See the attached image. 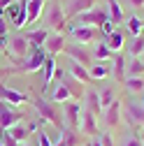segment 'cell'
<instances>
[{
    "mask_svg": "<svg viewBox=\"0 0 144 146\" xmlns=\"http://www.w3.org/2000/svg\"><path fill=\"white\" fill-rule=\"evenodd\" d=\"M30 51V42L23 37V35H14V37L7 40V53L9 56H19V58H26Z\"/></svg>",
    "mask_w": 144,
    "mask_h": 146,
    "instance_id": "cell-8",
    "label": "cell"
},
{
    "mask_svg": "<svg viewBox=\"0 0 144 146\" xmlns=\"http://www.w3.org/2000/svg\"><path fill=\"white\" fill-rule=\"evenodd\" d=\"M125 74L128 77H142L144 74V60L142 58H130V63L125 65Z\"/></svg>",
    "mask_w": 144,
    "mask_h": 146,
    "instance_id": "cell-27",
    "label": "cell"
},
{
    "mask_svg": "<svg viewBox=\"0 0 144 146\" xmlns=\"http://www.w3.org/2000/svg\"><path fill=\"white\" fill-rule=\"evenodd\" d=\"M81 130H84L88 137H95V135H98V116L91 114V111H84V114H81Z\"/></svg>",
    "mask_w": 144,
    "mask_h": 146,
    "instance_id": "cell-17",
    "label": "cell"
},
{
    "mask_svg": "<svg viewBox=\"0 0 144 146\" xmlns=\"http://www.w3.org/2000/svg\"><path fill=\"white\" fill-rule=\"evenodd\" d=\"M63 53L70 58V60H75V63H79V65H84L86 70L91 67V53H88L81 44H72V46H67L65 44V49H63Z\"/></svg>",
    "mask_w": 144,
    "mask_h": 146,
    "instance_id": "cell-7",
    "label": "cell"
},
{
    "mask_svg": "<svg viewBox=\"0 0 144 146\" xmlns=\"http://www.w3.org/2000/svg\"><path fill=\"white\" fill-rule=\"evenodd\" d=\"M3 9H0V49L3 46H7V23H5V19H3Z\"/></svg>",
    "mask_w": 144,
    "mask_h": 146,
    "instance_id": "cell-35",
    "label": "cell"
},
{
    "mask_svg": "<svg viewBox=\"0 0 144 146\" xmlns=\"http://www.w3.org/2000/svg\"><path fill=\"white\" fill-rule=\"evenodd\" d=\"M142 107H144V104H142Z\"/></svg>",
    "mask_w": 144,
    "mask_h": 146,
    "instance_id": "cell-48",
    "label": "cell"
},
{
    "mask_svg": "<svg viewBox=\"0 0 144 146\" xmlns=\"http://www.w3.org/2000/svg\"><path fill=\"white\" fill-rule=\"evenodd\" d=\"M67 100H72L70 90H67L63 84H58V86H56V90L51 93V102H53V104H65Z\"/></svg>",
    "mask_w": 144,
    "mask_h": 146,
    "instance_id": "cell-26",
    "label": "cell"
},
{
    "mask_svg": "<svg viewBox=\"0 0 144 146\" xmlns=\"http://www.w3.org/2000/svg\"><path fill=\"white\" fill-rule=\"evenodd\" d=\"M123 146H144V141H142L137 135H133V137H128V139L123 141Z\"/></svg>",
    "mask_w": 144,
    "mask_h": 146,
    "instance_id": "cell-38",
    "label": "cell"
},
{
    "mask_svg": "<svg viewBox=\"0 0 144 146\" xmlns=\"http://www.w3.org/2000/svg\"><path fill=\"white\" fill-rule=\"evenodd\" d=\"M105 42H107V46H109V51H112V53H119V51L123 49V44H125V37H123V33H119V30H116V33H112Z\"/></svg>",
    "mask_w": 144,
    "mask_h": 146,
    "instance_id": "cell-23",
    "label": "cell"
},
{
    "mask_svg": "<svg viewBox=\"0 0 144 146\" xmlns=\"http://www.w3.org/2000/svg\"><path fill=\"white\" fill-rule=\"evenodd\" d=\"M128 5L135 7V9H139V7H144V0H128Z\"/></svg>",
    "mask_w": 144,
    "mask_h": 146,
    "instance_id": "cell-39",
    "label": "cell"
},
{
    "mask_svg": "<svg viewBox=\"0 0 144 146\" xmlns=\"http://www.w3.org/2000/svg\"><path fill=\"white\" fill-rule=\"evenodd\" d=\"M23 37L33 44V46H42L44 42H47V37H49V30L47 28H37V30H28Z\"/></svg>",
    "mask_w": 144,
    "mask_h": 146,
    "instance_id": "cell-20",
    "label": "cell"
},
{
    "mask_svg": "<svg viewBox=\"0 0 144 146\" xmlns=\"http://www.w3.org/2000/svg\"><path fill=\"white\" fill-rule=\"evenodd\" d=\"M5 14L9 16V21H12V26L14 28H23V26H28V12H26V0H21V3H12L7 9H5Z\"/></svg>",
    "mask_w": 144,
    "mask_h": 146,
    "instance_id": "cell-4",
    "label": "cell"
},
{
    "mask_svg": "<svg viewBox=\"0 0 144 146\" xmlns=\"http://www.w3.org/2000/svg\"><path fill=\"white\" fill-rule=\"evenodd\" d=\"M67 33H70V37L75 40L77 44H88V42H93L95 40V28H91V26H75L72 23L70 28H67Z\"/></svg>",
    "mask_w": 144,
    "mask_h": 146,
    "instance_id": "cell-6",
    "label": "cell"
},
{
    "mask_svg": "<svg viewBox=\"0 0 144 146\" xmlns=\"http://www.w3.org/2000/svg\"><path fill=\"white\" fill-rule=\"evenodd\" d=\"M100 30H102V35H105V37H109L112 33H116V23H114L112 19H107V21L100 26Z\"/></svg>",
    "mask_w": 144,
    "mask_h": 146,
    "instance_id": "cell-36",
    "label": "cell"
},
{
    "mask_svg": "<svg viewBox=\"0 0 144 146\" xmlns=\"http://www.w3.org/2000/svg\"><path fill=\"white\" fill-rule=\"evenodd\" d=\"M42 72H44V86H42V90H47L49 84H51V79L56 77V58H53V56H47V60L42 65Z\"/></svg>",
    "mask_w": 144,
    "mask_h": 146,
    "instance_id": "cell-19",
    "label": "cell"
},
{
    "mask_svg": "<svg viewBox=\"0 0 144 146\" xmlns=\"http://www.w3.org/2000/svg\"><path fill=\"white\" fill-rule=\"evenodd\" d=\"M79 137L75 130H70V127H63V132H61V139L53 144V146H77Z\"/></svg>",
    "mask_w": 144,
    "mask_h": 146,
    "instance_id": "cell-22",
    "label": "cell"
},
{
    "mask_svg": "<svg viewBox=\"0 0 144 146\" xmlns=\"http://www.w3.org/2000/svg\"><path fill=\"white\" fill-rule=\"evenodd\" d=\"M67 74H70L72 79L81 81V84H91V81H93V79H91V74H88V70H86L84 65L75 63V60H70V65H67Z\"/></svg>",
    "mask_w": 144,
    "mask_h": 146,
    "instance_id": "cell-15",
    "label": "cell"
},
{
    "mask_svg": "<svg viewBox=\"0 0 144 146\" xmlns=\"http://www.w3.org/2000/svg\"><path fill=\"white\" fill-rule=\"evenodd\" d=\"M37 146H53L51 137H49L44 130H40V132H37Z\"/></svg>",
    "mask_w": 144,
    "mask_h": 146,
    "instance_id": "cell-37",
    "label": "cell"
},
{
    "mask_svg": "<svg viewBox=\"0 0 144 146\" xmlns=\"http://www.w3.org/2000/svg\"><path fill=\"white\" fill-rule=\"evenodd\" d=\"M12 3H14V0H0V9H3V12H5V9H7L9 5H12Z\"/></svg>",
    "mask_w": 144,
    "mask_h": 146,
    "instance_id": "cell-41",
    "label": "cell"
},
{
    "mask_svg": "<svg viewBox=\"0 0 144 146\" xmlns=\"http://www.w3.org/2000/svg\"><path fill=\"white\" fill-rule=\"evenodd\" d=\"M0 102H7V104H28L30 98L21 90H14L5 84H0Z\"/></svg>",
    "mask_w": 144,
    "mask_h": 146,
    "instance_id": "cell-9",
    "label": "cell"
},
{
    "mask_svg": "<svg viewBox=\"0 0 144 146\" xmlns=\"http://www.w3.org/2000/svg\"><path fill=\"white\" fill-rule=\"evenodd\" d=\"M19 146H30V144H26V141H19Z\"/></svg>",
    "mask_w": 144,
    "mask_h": 146,
    "instance_id": "cell-44",
    "label": "cell"
},
{
    "mask_svg": "<svg viewBox=\"0 0 144 146\" xmlns=\"http://www.w3.org/2000/svg\"><path fill=\"white\" fill-rule=\"evenodd\" d=\"M142 60H144V56H142Z\"/></svg>",
    "mask_w": 144,
    "mask_h": 146,
    "instance_id": "cell-46",
    "label": "cell"
},
{
    "mask_svg": "<svg viewBox=\"0 0 144 146\" xmlns=\"http://www.w3.org/2000/svg\"><path fill=\"white\" fill-rule=\"evenodd\" d=\"M65 125L70 130H75L77 125H81V104L77 100H67L65 102Z\"/></svg>",
    "mask_w": 144,
    "mask_h": 146,
    "instance_id": "cell-10",
    "label": "cell"
},
{
    "mask_svg": "<svg viewBox=\"0 0 144 146\" xmlns=\"http://www.w3.org/2000/svg\"><path fill=\"white\" fill-rule=\"evenodd\" d=\"M44 60H47L44 46H33V44H30V51H28V56L23 58V65H21V67H9L7 74H14V72H26V74L37 72V70H42Z\"/></svg>",
    "mask_w": 144,
    "mask_h": 146,
    "instance_id": "cell-1",
    "label": "cell"
},
{
    "mask_svg": "<svg viewBox=\"0 0 144 146\" xmlns=\"http://www.w3.org/2000/svg\"><path fill=\"white\" fill-rule=\"evenodd\" d=\"M121 111H123V107L119 100H114L109 107H105V123L109 125V127H116L121 123Z\"/></svg>",
    "mask_w": 144,
    "mask_h": 146,
    "instance_id": "cell-14",
    "label": "cell"
},
{
    "mask_svg": "<svg viewBox=\"0 0 144 146\" xmlns=\"http://www.w3.org/2000/svg\"><path fill=\"white\" fill-rule=\"evenodd\" d=\"M5 135H7L9 139H14V141H23L30 132L26 130L23 125H14V127H9V130H5Z\"/></svg>",
    "mask_w": 144,
    "mask_h": 146,
    "instance_id": "cell-33",
    "label": "cell"
},
{
    "mask_svg": "<svg viewBox=\"0 0 144 146\" xmlns=\"http://www.w3.org/2000/svg\"><path fill=\"white\" fill-rule=\"evenodd\" d=\"M33 107L37 109V116L42 118V121H47V123H51V125H61V118H58V111H56V107H53L51 102H47V100H42V98H37L33 102Z\"/></svg>",
    "mask_w": 144,
    "mask_h": 146,
    "instance_id": "cell-5",
    "label": "cell"
},
{
    "mask_svg": "<svg viewBox=\"0 0 144 146\" xmlns=\"http://www.w3.org/2000/svg\"><path fill=\"white\" fill-rule=\"evenodd\" d=\"M107 14L114 23H121L123 21V7L119 5V0H107Z\"/></svg>",
    "mask_w": 144,
    "mask_h": 146,
    "instance_id": "cell-24",
    "label": "cell"
},
{
    "mask_svg": "<svg viewBox=\"0 0 144 146\" xmlns=\"http://www.w3.org/2000/svg\"><path fill=\"white\" fill-rule=\"evenodd\" d=\"M125 26H128V30H130L133 37H139V35H144V21L139 19V16H130V19L125 21Z\"/></svg>",
    "mask_w": 144,
    "mask_h": 146,
    "instance_id": "cell-29",
    "label": "cell"
},
{
    "mask_svg": "<svg viewBox=\"0 0 144 146\" xmlns=\"http://www.w3.org/2000/svg\"><path fill=\"white\" fill-rule=\"evenodd\" d=\"M14 3H21V0H14Z\"/></svg>",
    "mask_w": 144,
    "mask_h": 146,
    "instance_id": "cell-45",
    "label": "cell"
},
{
    "mask_svg": "<svg viewBox=\"0 0 144 146\" xmlns=\"http://www.w3.org/2000/svg\"><path fill=\"white\" fill-rule=\"evenodd\" d=\"M88 74H91V79H107L112 74V70L107 67L105 63H95V65L88 67Z\"/></svg>",
    "mask_w": 144,
    "mask_h": 146,
    "instance_id": "cell-28",
    "label": "cell"
},
{
    "mask_svg": "<svg viewBox=\"0 0 144 146\" xmlns=\"http://www.w3.org/2000/svg\"><path fill=\"white\" fill-rule=\"evenodd\" d=\"M125 65H128L125 56L116 53V56H114V79L116 81H123V84H125V79H128V74H125Z\"/></svg>",
    "mask_w": 144,
    "mask_h": 146,
    "instance_id": "cell-21",
    "label": "cell"
},
{
    "mask_svg": "<svg viewBox=\"0 0 144 146\" xmlns=\"http://www.w3.org/2000/svg\"><path fill=\"white\" fill-rule=\"evenodd\" d=\"M100 141H102V146H112V137H109V135H102Z\"/></svg>",
    "mask_w": 144,
    "mask_h": 146,
    "instance_id": "cell-40",
    "label": "cell"
},
{
    "mask_svg": "<svg viewBox=\"0 0 144 146\" xmlns=\"http://www.w3.org/2000/svg\"><path fill=\"white\" fill-rule=\"evenodd\" d=\"M142 141H144V139H142Z\"/></svg>",
    "mask_w": 144,
    "mask_h": 146,
    "instance_id": "cell-47",
    "label": "cell"
},
{
    "mask_svg": "<svg viewBox=\"0 0 144 146\" xmlns=\"http://www.w3.org/2000/svg\"><path fill=\"white\" fill-rule=\"evenodd\" d=\"M67 23V16L63 12V5L58 0H53L51 3V9L47 12V30H63Z\"/></svg>",
    "mask_w": 144,
    "mask_h": 146,
    "instance_id": "cell-2",
    "label": "cell"
},
{
    "mask_svg": "<svg viewBox=\"0 0 144 146\" xmlns=\"http://www.w3.org/2000/svg\"><path fill=\"white\" fill-rule=\"evenodd\" d=\"M44 46V51H47V56H53V58H56L58 56V53H63V49H65V37H63V35L61 33H49V37H47V42L42 44Z\"/></svg>",
    "mask_w": 144,
    "mask_h": 146,
    "instance_id": "cell-13",
    "label": "cell"
},
{
    "mask_svg": "<svg viewBox=\"0 0 144 146\" xmlns=\"http://www.w3.org/2000/svg\"><path fill=\"white\" fill-rule=\"evenodd\" d=\"M88 146H102V141H100V139H93V141L88 144Z\"/></svg>",
    "mask_w": 144,
    "mask_h": 146,
    "instance_id": "cell-43",
    "label": "cell"
},
{
    "mask_svg": "<svg viewBox=\"0 0 144 146\" xmlns=\"http://www.w3.org/2000/svg\"><path fill=\"white\" fill-rule=\"evenodd\" d=\"M98 98H100V104H102V109H105V107H109V104L114 102V90H112V86L102 88V93H100Z\"/></svg>",
    "mask_w": 144,
    "mask_h": 146,
    "instance_id": "cell-34",
    "label": "cell"
},
{
    "mask_svg": "<svg viewBox=\"0 0 144 146\" xmlns=\"http://www.w3.org/2000/svg\"><path fill=\"white\" fill-rule=\"evenodd\" d=\"M47 0H26V12H28V23H35L44 12Z\"/></svg>",
    "mask_w": 144,
    "mask_h": 146,
    "instance_id": "cell-16",
    "label": "cell"
},
{
    "mask_svg": "<svg viewBox=\"0 0 144 146\" xmlns=\"http://www.w3.org/2000/svg\"><path fill=\"white\" fill-rule=\"evenodd\" d=\"M93 5H95V0H67L63 12H65V16H79L84 12H91Z\"/></svg>",
    "mask_w": 144,
    "mask_h": 146,
    "instance_id": "cell-12",
    "label": "cell"
},
{
    "mask_svg": "<svg viewBox=\"0 0 144 146\" xmlns=\"http://www.w3.org/2000/svg\"><path fill=\"white\" fill-rule=\"evenodd\" d=\"M19 121H23V111L12 109L7 102H0V130H9V127L19 125Z\"/></svg>",
    "mask_w": 144,
    "mask_h": 146,
    "instance_id": "cell-3",
    "label": "cell"
},
{
    "mask_svg": "<svg viewBox=\"0 0 144 146\" xmlns=\"http://www.w3.org/2000/svg\"><path fill=\"white\" fill-rule=\"evenodd\" d=\"M107 19H109V14H107L105 9H93V12L79 14V23L81 26H91V28H100Z\"/></svg>",
    "mask_w": 144,
    "mask_h": 146,
    "instance_id": "cell-11",
    "label": "cell"
},
{
    "mask_svg": "<svg viewBox=\"0 0 144 146\" xmlns=\"http://www.w3.org/2000/svg\"><path fill=\"white\" fill-rule=\"evenodd\" d=\"M0 146H7V135L0 132Z\"/></svg>",
    "mask_w": 144,
    "mask_h": 146,
    "instance_id": "cell-42",
    "label": "cell"
},
{
    "mask_svg": "<svg viewBox=\"0 0 144 146\" xmlns=\"http://www.w3.org/2000/svg\"><path fill=\"white\" fill-rule=\"evenodd\" d=\"M86 98V102H88V111H91V114H102L105 111V109H102V104H100V98H98V93H95V90H88V93L84 95Z\"/></svg>",
    "mask_w": 144,
    "mask_h": 146,
    "instance_id": "cell-25",
    "label": "cell"
},
{
    "mask_svg": "<svg viewBox=\"0 0 144 146\" xmlns=\"http://www.w3.org/2000/svg\"><path fill=\"white\" fill-rule=\"evenodd\" d=\"M125 118L128 123H137V125H144V107L142 104H125Z\"/></svg>",
    "mask_w": 144,
    "mask_h": 146,
    "instance_id": "cell-18",
    "label": "cell"
},
{
    "mask_svg": "<svg viewBox=\"0 0 144 146\" xmlns=\"http://www.w3.org/2000/svg\"><path fill=\"white\" fill-rule=\"evenodd\" d=\"M125 90L128 93H144V79L142 77H128L125 79Z\"/></svg>",
    "mask_w": 144,
    "mask_h": 146,
    "instance_id": "cell-32",
    "label": "cell"
},
{
    "mask_svg": "<svg viewBox=\"0 0 144 146\" xmlns=\"http://www.w3.org/2000/svg\"><path fill=\"white\" fill-rule=\"evenodd\" d=\"M93 58L100 60V63H105V60L112 58V51H109V46H107V42H98V44H95V49H93Z\"/></svg>",
    "mask_w": 144,
    "mask_h": 146,
    "instance_id": "cell-31",
    "label": "cell"
},
{
    "mask_svg": "<svg viewBox=\"0 0 144 146\" xmlns=\"http://www.w3.org/2000/svg\"><path fill=\"white\" fill-rule=\"evenodd\" d=\"M128 53H130V58H142L144 56V35H139V37H135L130 42Z\"/></svg>",
    "mask_w": 144,
    "mask_h": 146,
    "instance_id": "cell-30",
    "label": "cell"
}]
</instances>
